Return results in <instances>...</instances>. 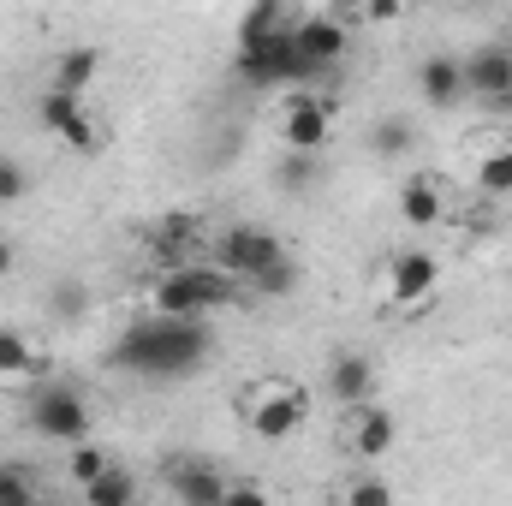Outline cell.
<instances>
[{
  "label": "cell",
  "instance_id": "cell-1",
  "mask_svg": "<svg viewBox=\"0 0 512 506\" xmlns=\"http://www.w3.org/2000/svg\"><path fill=\"white\" fill-rule=\"evenodd\" d=\"M209 346L215 340H209L203 316H167V310H155V316H137L126 334L114 340L108 364L126 370V376H143V381H179V376L203 370Z\"/></svg>",
  "mask_w": 512,
  "mask_h": 506
},
{
  "label": "cell",
  "instance_id": "cell-2",
  "mask_svg": "<svg viewBox=\"0 0 512 506\" xmlns=\"http://www.w3.org/2000/svg\"><path fill=\"white\" fill-rule=\"evenodd\" d=\"M322 66L298 48V36L292 30H262V36H239V78L245 84H304V78H316Z\"/></svg>",
  "mask_w": 512,
  "mask_h": 506
},
{
  "label": "cell",
  "instance_id": "cell-3",
  "mask_svg": "<svg viewBox=\"0 0 512 506\" xmlns=\"http://www.w3.org/2000/svg\"><path fill=\"white\" fill-rule=\"evenodd\" d=\"M239 298V274L227 268H173L155 280V310L167 316H209L215 304H233Z\"/></svg>",
  "mask_w": 512,
  "mask_h": 506
},
{
  "label": "cell",
  "instance_id": "cell-4",
  "mask_svg": "<svg viewBox=\"0 0 512 506\" xmlns=\"http://www.w3.org/2000/svg\"><path fill=\"white\" fill-rule=\"evenodd\" d=\"M30 429L42 435V441H84L90 435V405H84V393L78 387H66V381H54V387H42L36 399H30Z\"/></svg>",
  "mask_w": 512,
  "mask_h": 506
},
{
  "label": "cell",
  "instance_id": "cell-5",
  "mask_svg": "<svg viewBox=\"0 0 512 506\" xmlns=\"http://www.w3.org/2000/svg\"><path fill=\"white\" fill-rule=\"evenodd\" d=\"M221 268L227 274H239V280H262L268 268H280L286 262V245L274 239V233H262V227H233V233H221Z\"/></svg>",
  "mask_w": 512,
  "mask_h": 506
},
{
  "label": "cell",
  "instance_id": "cell-6",
  "mask_svg": "<svg viewBox=\"0 0 512 506\" xmlns=\"http://www.w3.org/2000/svg\"><path fill=\"white\" fill-rule=\"evenodd\" d=\"M36 120H42V131L66 137L72 149H96V143H102L90 108H84V96H72V90H54V84H48V96L36 102Z\"/></svg>",
  "mask_w": 512,
  "mask_h": 506
},
{
  "label": "cell",
  "instance_id": "cell-7",
  "mask_svg": "<svg viewBox=\"0 0 512 506\" xmlns=\"http://www.w3.org/2000/svg\"><path fill=\"white\" fill-rule=\"evenodd\" d=\"M435 280H441V262L429 251H399L393 268H387V298L411 310V304H423V298L435 292Z\"/></svg>",
  "mask_w": 512,
  "mask_h": 506
},
{
  "label": "cell",
  "instance_id": "cell-8",
  "mask_svg": "<svg viewBox=\"0 0 512 506\" xmlns=\"http://www.w3.org/2000/svg\"><path fill=\"white\" fill-rule=\"evenodd\" d=\"M304 411H310V405H304V393H298V387H280V393L256 399L245 417H251L256 441H286V435H292V429L304 423Z\"/></svg>",
  "mask_w": 512,
  "mask_h": 506
},
{
  "label": "cell",
  "instance_id": "cell-9",
  "mask_svg": "<svg viewBox=\"0 0 512 506\" xmlns=\"http://www.w3.org/2000/svg\"><path fill=\"white\" fill-rule=\"evenodd\" d=\"M465 96H489V102L512 96V48L489 42L465 60Z\"/></svg>",
  "mask_w": 512,
  "mask_h": 506
},
{
  "label": "cell",
  "instance_id": "cell-10",
  "mask_svg": "<svg viewBox=\"0 0 512 506\" xmlns=\"http://www.w3.org/2000/svg\"><path fill=\"white\" fill-rule=\"evenodd\" d=\"M292 36H298V48H304V54H310L322 72H328V66H340V54H346V42H352V30H346L334 12H322V18H304Z\"/></svg>",
  "mask_w": 512,
  "mask_h": 506
},
{
  "label": "cell",
  "instance_id": "cell-11",
  "mask_svg": "<svg viewBox=\"0 0 512 506\" xmlns=\"http://www.w3.org/2000/svg\"><path fill=\"white\" fill-rule=\"evenodd\" d=\"M417 90H423L429 108H453V102L465 96V60H453V54H429V60L417 66Z\"/></svg>",
  "mask_w": 512,
  "mask_h": 506
},
{
  "label": "cell",
  "instance_id": "cell-12",
  "mask_svg": "<svg viewBox=\"0 0 512 506\" xmlns=\"http://www.w3.org/2000/svg\"><path fill=\"white\" fill-rule=\"evenodd\" d=\"M328 102H316V96H298L292 108H286V149H322L328 143Z\"/></svg>",
  "mask_w": 512,
  "mask_h": 506
},
{
  "label": "cell",
  "instance_id": "cell-13",
  "mask_svg": "<svg viewBox=\"0 0 512 506\" xmlns=\"http://www.w3.org/2000/svg\"><path fill=\"white\" fill-rule=\"evenodd\" d=\"M399 441V423H393V411H382V405H358V429H352V453L358 459H382L387 447Z\"/></svg>",
  "mask_w": 512,
  "mask_h": 506
},
{
  "label": "cell",
  "instance_id": "cell-14",
  "mask_svg": "<svg viewBox=\"0 0 512 506\" xmlns=\"http://www.w3.org/2000/svg\"><path fill=\"white\" fill-rule=\"evenodd\" d=\"M370 387H376L370 358H352V352H346V358H334V364H328V393H334L346 411H358V405L370 399Z\"/></svg>",
  "mask_w": 512,
  "mask_h": 506
},
{
  "label": "cell",
  "instance_id": "cell-15",
  "mask_svg": "<svg viewBox=\"0 0 512 506\" xmlns=\"http://www.w3.org/2000/svg\"><path fill=\"white\" fill-rule=\"evenodd\" d=\"M173 495L185 506H227V477L215 465H179L173 471Z\"/></svg>",
  "mask_w": 512,
  "mask_h": 506
},
{
  "label": "cell",
  "instance_id": "cell-16",
  "mask_svg": "<svg viewBox=\"0 0 512 506\" xmlns=\"http://www.w3.org/2000/svg\"><path fill=\"white\" fill-rule=\"evenodd\" d=\"M96 72H102V48H66V54L54 60V90L84 96V90L96 84Z\"/></svg>",
  "mask_w": 512,
  "mask_h": 506
},
{
  "label": "cell",
  "instance_id": "cell-17",
  "mask_svg": "<svg viewBox=\"0 0 512 506\" xmlns=\"http://www.w3.org/2000/svg\"><path fill=\"white\" fill-rule=\"evenodd\" d=\"M84 501L90 506H131L137 501V477H131L126 465H108V471H96L84 483Z\"/></svg>",
  "mask_w": 512,
  "mask_h": 506
},
{
  "label": "cell",
  "instance_id": "cell-18",
  "mask_svg": "<svg viewBox=\"0 0 512 506\" xmlns=\"http://www.w3.org/2000/svg\"><path fill=\"white\" fill-rule=\"evenodd\" d=\"M399 221H405V227H435V221H441V191H435L429 179H411V185L399 191Z\"/></svg>",
  "mask_w": 512,
  "mask_h": 506
},
{
  "label": "cell",
  "instance_id": "cell-19",
  "mask_svg": "<svg viewBox=\"0 0 512 506\" xmlns=\"http://www.w3.org/2000/svg\"><path fill=\"white\" fill-rule=\"evenodd\" d=\"M477 185H483L489 197H512V143H507V149H489V155H483Z\"/></svg>",
  "mask_w": 512,
  "mask_h": 506
},
{
  "label": "cell",
  "instance_id": "cell-20",
  "mask_svg": "<svg viewBox=\"0 0 512 506\" xmlns=\"http://www.w3.org/2000/svg\"><path fill=\"white\" fill-rule=\"evenodd\" d=\"M316 149H286V161H280V185L286 191H298V185H316Z\"/></svg>",
  "mask_w": 512,
  "mask_h": 506
},
{
  "label": "cell",
  "instance_id": "cell-21",
  "mask_svg": "<svg viewBox=\"0 0 512 506\" xmlns=\"http://www.w3.org/2000/svg\"><path fill=\"white\" fill-rule=\"evenodd\" d=\"M24 370H42V358L30 352V340L0 334V376H24Z\"/></svg>",
  "mask_w": 512,
  "mask_h": 506
},
{
  "label": "cell",
  "instance_id": "cell-22",
  "mask_svg": "<svg viewBox=\"0 0 512 506\" xmlns=\"http://www.w3.org/2000/svg\"><path fill=\"white\" fill-rule=\"evenodd\" d=\"M370 149H376V155H405V149H411V126H405V120H393V114H387V120H376V131H370Z\"/></svg>",
  "mask_w": 512,
  "mask_h": 506
},
{
  "label": "cell",
  "instance_id": "cell-23",
  "mask_svg": "<svg viewBox=\"0 0 512 506\" xmlns=\"http://www.w3.org/2000/svg\"><path fill=\"white\" fill-rule=\"evenodd\" d=\"M66 465H72V477H78V483H90L96 471H108V465H114V453H102V447H90V441H72V459H66Z\"/></svg>",
  "mask_w": 512,
  "mask_h": 506
},
{
  "label": "cell",
  "instance_id": "cell-24",
  "mask_svg": "<svg viewBox=\"0 0 512 506\" xmlns=\"http://www.w3.org/2000/svg\"><path fill=\"white\" fill-rule=\"evenodd\" d=\"M30 501H36V483L18 465H0V506H30Z\"/></svg>",
  "mask_w": 512,
  "mask_h": 506
},
{
  "label": "cell",
  "instance_id": "cell-25",
  "mask_svg": "<svg viewBox=\"0 0 512 506\" xmlns=\"http://www.w3.org/2000/svg\"><path fill=\"white\" fill-rule=\"evenodd\" d=\"M262 30H280V0H256L239 24V36H262Z\"/></svg>",
  "mask_w": 512,
  "mask_h": 506
},
{
  "label": "cell",
  "instance_id": "cell-26",
  "mask_svg": "<svg viewBox=\"0 0 512 506\" xmlns=\"http://www.w3.org/2000/svg\"><path fill=\"white\" fill-rule=\"evenodd\" d=\"M30 191V179H24V167L12 161V155H0V203H18Z\"/></svg>",
  "mask_w": 512,
  "mask_h": 506
},
{
  "label": "cell",
  "instance_id": "cell-27",
  "mask_svg": "<svg viewBox=\"0 0 512 506\" xmlns=\"http://www.w3.org/2000/svg\"><path fill=\"white\" fill-rule=\"evenodd\" d=\"M84 304H90V292H84L78 280H72V286H54V310H60L66 322H78V316H84Z\"/></svg>",
  "mask_w": 512,
  "mask_h": 506
},
{
  "label": "cell",
  "instance_id": "cell-28",
  "mask_svg": "<svg viewBox=\"0 0 512 506\" xmlns=\"http://www.w3.org/2000/svg\"><path fill=\"white\" fill-rule=\"evenodd\" d=\"M346 501H352V506H387V501H393V489L376 483V477H364V483H352V489H346Z\"/></svg>",
  "mask_w": 512,
  "mask_h": 506
},
{
  "label": "cell",
  "instance_id": "cell-29",
  "mask_svg": "<svg viewBox=\"0 0 512 506\" xmlns=\"http://www.w3.org/2000/svg\"><path fill=\"white\" fill-rule=\"evenodd\" d=\"M292 280H298V268H292V256H286L280 268H268V274L256 280V292H268V298H280V292H292Z\"/></svg>",
  "mask_w": 512,
  "mask_h": 506
},
{
  "label": "cell",
  "instance_id": "cell-30",
  "mask_svg": "<svg viewBox=\"0 0 512 506\" xmlns=\"http://www.w3.org/2000/svg\"><path fill=\"white\" fill-rule=\"evenodd\" d=\"M227 506H262V489L256 483H227Z\"/></svg>",
  "mask_w": 512,
  "mask_h": 506
},
{
  "label": "cell",
  "instance_id": "cell-31",
  "mask_svg": "<svg viewBox=\"0 0 512 506\" xmlns=\"http://www.w3.org/2000/svg\"><path fill=\"white\" fill-rule=\"evenodd\" d=\"M370 18L387 24V18H399V0H370Z\"/></svg>",
  "mask_w": 512,
  "mask_h": 506
},
{
  "label": "cell",
  "instance_id": "cell-32",
  "mask_svg": "<svg viewBox=\"0 0 512 506\" xmlns=\"http://www.w3.org/2000/svg\"><path fill=\"white\" fill-rule=\"evenodd\" d=\"M12 268H18V251H12V245H6V239H0V280H6V274H12Z\"/></svg>",
  "mask_w": 512,
  "mask_h": 506
},
{
  "label": "cell",
  "instance_id": "cell-33",
  "mask_svg": "<svg viewBox=\"0 0 512 506\" xmlns=\"http://www.w3.org/2000/svg\"><path fill=\"white\" fill-rule=\"evenodd\" d=\"M340 6H358V0H340Z\"/></svg>",
  "mask_w": 512,
  "mask_h": 506
}]
</instances>
